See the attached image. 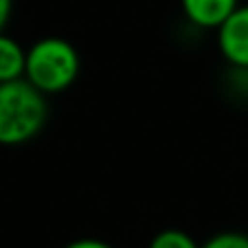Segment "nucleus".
Instances as JSON below:
<instances>
[{"label": "nucleus", "instance_id": "nucleus-1", "mask_svg": "<svg viewBox=\"0 0 248 248\" xmlns=\"http://www.w3.org/2000/svg\"><path fill=\"white\" fill-rule=\"evenodd\" d=\"M46 119V97L27 79L0 86V145L18 147L33 140Z\"/></svg>", "mask_w": 248, "mask_h": 248}, {"label": "nucleus", "instance_id": "nucleus-2", "mask_svg": "<svg viewBox=\"0 0 248 248\" xmlns=\"http://www.w3.org/2000/svg\"><path fill=\"white\" fill-rule=\"evenodd\" d=\"M79 53L64 38L48 35L27 48L24 79L44 97L68 90L79 77Z\"/></svg>", "mask_w": 248, "mask_h": 248}, {"label": "nucleus", "instance_id": "nucleus-3", "mask_svg": "<svg viewBox=\"0 0 248 248\" xmlns=\"http://www.w3.org/2000/svg\"><path fill=\"white\" fill-rule=\"evenodd\" d=\"M217 51L235 70L248 73V5H239L217 29Z\"/></svg>", "mask_w": 248, "mask_h": 248}, {"label": "nucleus", "instance_id": "nucleus-4", "mask_svg": "<svg viewBox=\"0 0 248 248\" xmlns=\"http://www.w3.org/2000/svg\"><path fill=\"white\" fill-rule=\"evenodd\" d=\"M180 7L187 22L193 27L217 31L235 14L239 0H180Z\"/></svg>", "mask_w": 248, "mask_h": 248}, {"label": "nucleus", "instance_id": "nucleus-5", "mask_svg": "<svg viewBox=\"0 0 248 248\" xmlns=\"http://www.w3.org/2000/svg\"><path fill=\"white\" fill-rule=\"evenodd\" d=\"M27 48L7 33H0V86L24 79Z\"/></svg>", "mask_w": 248, "mask_h": 248}, {"label": "nucleus", "instance_id": "nucleus-6", "mask_svg": "<svg viewBox=\"0 0 248 248\" xmlns=\"http://www.w3.org/2000/svg\"><path fill=\"white\" fill-rule=\"evenodd\" d=\"M147 248H200V244L180 229H165L152 237Z\"/></svg>", "mask_w": 248, "mask_h": 248}, {"label": "nucleus", "instance_id": "nucleus-7", "mask_svg": "<svg viewBox=\"0 0 248 248\" xmlns=\"http://www.w3.org/2000/svg\"><path fill=\"white\" fill-rule=\"evenodd\" d=\"M200 248H248V235L237 231H224L209 237Z\"/></svg>", "mask_w": 248, "mask_h": 248}, {"label": "nucleus", "instance_id": "nucleus-8", "mask_svg": "<svg viewBox=\"0 0 248 248\" xmlns=\"http://www.w3.org/2000/svg\"><path fill=\"white\" fill-rule=\"evenodd\" d=\"M64 248H112L108 242H101V239H93V237H86V239H75V242L66 244Z\"/></svg>", "mask_w": 248, "mask_h": 248}, {"label": "nucleus", "instance_id": "nucleus-9", "mask_svg": "<svg viewBox=\"0 0 248 248\" xmlns=\"http://www.w3.org/2000/svg\"><path fill=\"white\" fill-rule=\"evenodd\" d=\"M11 9H14V0H0V33H5V27L11 18Z\"/></svg>", "mask_w": 248, "mask_h": 248}]
</instances>
